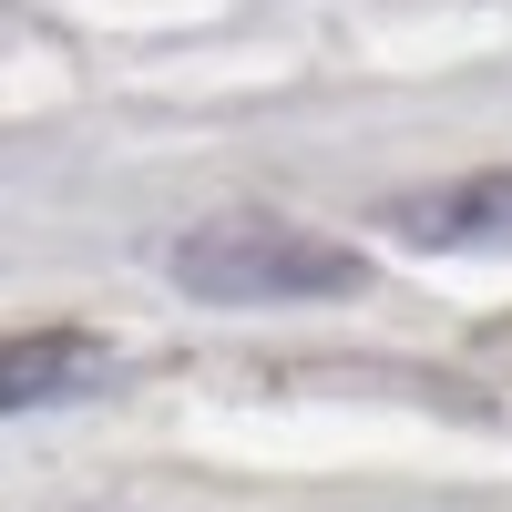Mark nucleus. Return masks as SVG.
<instances>
[{"instance_id":"obj_1","label":"nucleus","mask_w":512,"mask_h":512,"mask_svg":"<svg viewBox=\"0 0 512 512\" xmlns=\"http://www.w3.org/2000/svg\"><path fill=\"white\" fill-rule=\"evenodd\" d=\"M164 277L205 308H308V297H359L369 256L287 216H216L164 246Z\"/></svg>"},{"instance_id":"obj_3","label":"nucleus","mask_w":512,"mask_h":512,"mask_svg":"<svg viewBox=\"0 0 512 512\" xmlns=\"http://www.w3.org/2000/svg\"><path fill=\"white\" fill-rule=\"evenodd\" d=\"M390 236L431 246V256H512V164H482V175L420 185L390 205Z\"/></svg>"},{"instance_id":"obj_2","label":"nucleus","mask_w":512,"mask_h":512,"mask_svg":"<svg viewBox=\"0 0 512 512\" xmlns=\"http://www.w3.org/2000/svg\"><path fill=\"white\" fill-rule=\"evenodd\" d=\"M113 369H123V359H113L103 328H0V420L93 400Z\"/></svg>"}]
</instances>
